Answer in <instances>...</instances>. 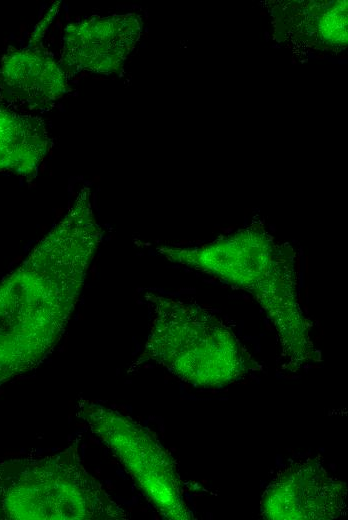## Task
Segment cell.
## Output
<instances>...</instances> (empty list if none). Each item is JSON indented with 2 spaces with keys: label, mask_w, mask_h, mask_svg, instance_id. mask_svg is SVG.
<instances>
[{
  "label": "cell",
  "mask_w": 348,
  "mask_h": 520,
  "mask_svg": "<svg viewBox=\"0 0 348 520\" xmlns=\"http://www.w3.org/2000/svg\"><path fill=\"white\" fill-rule=\"evenodd\" d=\"M76 415L119 460L161 516L193 518L183 497L175 459L150 430L115 409L82 398Z\"/></svg>",
  "instance_id": "4"
},
{
  "label": "cell",
  "mask_w": 348,
  "mask_h": 520,
  "mask_svg": "<svg viewBox=\"0 0 348 520\" xmlns=\"http://www.w3.org/2000/svg\"><path fill=\"white\" fill-rule=\"evenodd\" d=\"M141 31V17L133 13L71 23L63 33L59 62L68 75L115 73L135 48Z\"/></svg>",
  "instance_id": "6"
},
{
  "label": "cell",
  "mask_w": 348,
  "mask_h": 520,
  "mask_svg": "<svg viewBox=\"0 0 348 520\" xmlns=\"http://www.w3.org/2000/svg\"><path fill=\"white\" fill-rule=\"evenodd\" d=\"M347 488L328 474L320 457L293 461L273 477L263 492L265 519L329 520L345 515Z\"/></svg>",
  "instance_id": "5"
},
{
  "label": "cell",
  "mask_w": 348,
  "mask_h": 520,
  "mask_svg": "<svg viewBox=\"0 0 348 520\" xmlns=\"http://www.w3.org/2000/svg\"><path fill=\"white\" fill-rule=\"evenodd\" d=\"M271 16L275 37L302 49L341 51L347 46V1H281Z\"/></svg>",
  "instance_id": "8"
},
{
  "label": "cell",
  "mask_w": 348,
  "mask_h": 520,
  "mask_svg": "<svg viewBox=\"0 0 348 520\" xmlns=\"http://www.w3.org/2000/svg\"><path fill=\"white\" fill-rule=\"evenodd\" d=\"M103 239L83 187L65 215L0 281V386L40 365L61 339Z\"/></svg>",
  "instance_id": "1"
},
{
  "label": "cell",
  "mask_w": 348,
  "mask_h": 520,
  "mask_svg": "<svg viewBox=\"0 0 348 520\" xmlns=\"http://www.w3.org/2000/svg\"><path fill=\"white\" fill-rule=\"evenodd\" d=\"M146 300L153 318L139 364L154 362L204 389L227 386L256 369L232 331L208 311L153 293Z\"/></svg>",
  "instance_id": "2"
},
{
  "label": "cell",
  "mask_w": 348,
  "mask_h": 520,
  "mask_svg": "<svg viewBox=\"0 0 348 520\" xmlns=\"http://www.w3.org/2000/svg\"><path fill=\"white\" fill-rule=\"evenodd\" d=\"M68 76L40 43L9 47L1 59L0 98L20 112L48 111L68 92Z\"/></svg>",
  "instance_id": "7"
},
{
  "label": "cell",
  "mask_w": 348,
  "mask_h": 520,
  "mask_svg": "<svg viewBox=\"0 0 348 520\" xmlns=\"http://www.w3.org/2000/svg\"><path fill=\"white\" fill-rule=\"evenodd\" d=\"M51 147L44 121L0 98V172L33 178Z\"/></svg>",
  "instance_id": "9"
},
{
  "label": "cell",
  "mask_w": 348,
  "mask_h": 520,
  "mask_svg": "<svg viewBox=\"0 0 348 520\" xmlns=\"http://www.w3.org/2000/svg\"><path fill=\"white\" fill-rule=\"evenodd\" d=\"M84 467L76 443L54 455L0 462V520H125Z\"/></svg>",
  "instance_id": "3"
}]
</instances>
